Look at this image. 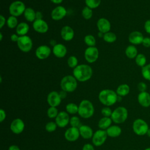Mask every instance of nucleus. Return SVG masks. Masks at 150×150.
<instances>
[{"label": "nucleus", "mask_w": 150, "mask_h": 150, "mask_svg": "<svg viewBox=\"0 0 150 150\" xmlns=\"http://www.w3.org/2000/svg\"><path fill=\"white\" fill-rule=\"evenodd\" d=\"M73 74L77 80L84 82L88 80L91 77L93 70L87 64H80L74 68Z\"/></svg>", "instance_id": "f257e3e1"}, {"label": "nucleus", "mask_w": 150, "mask_h": 150, "mask_svg": "<svg viewBox=\"0 0 150 150\" xmlns=\"http://www.w3.org/2000/svg\"><path fill=\"white\" fill-rule=\"evenodd\" d=\"M98 99L101 104L108 107L114 105L117 101L118 95L112 90L105 89L100 92Z\"/></svg>", "instance_id": "f03ea898"}, {"label": "nucleus", "mask_w": 150, "mask_h": 150, "mask_svg": "<svg viewBox=\"0 0 150 150\" xmlns=\"http://www.w3.org/2000/svg\"><path fill=\"white\" fill-rule=\"evenodd\" d=\"M94 112V108L92 103L88 100H82L79 105L78 110L79 115L85 119L91 117Z\"/></svg>", "instance_id": "7ed1b4c3"}, {"label": "nucleus", "mask_w": 150, "mask_h": 150, "mask_svg": "<svg viewBox=\"0 0 150 150\" xmlns=\"http://www.w3.org/2000/svg\"><path fill=\"white\" fill-rule=\"evenodd\" d=\"M77 87V80L73 76H66L63 77L60 81V87L62 90L66 92H73L76 89Z\"/></svg>", "instance_id": "20e7f679"}, {"label": "nucleus", "mask_w": 150, "mask_h": 150, "mask_svg": "<svg viewBox=\"0 0 150 150\" xmlns=\"http://www.w3.org/2000/svg\"><path fill=\"white\" fill-rule=\"evenodd\" d=\"M128 112L127 109L124 107H118L112 112L111 118L115 124H122L128 118Z\"/></svg>", "instance_id": "39448f33"}, {"label": "nucleus", "mask_w": 150, "mask_h": 150, "mask_svg": "<svg viewBox=\"0 0 150 150\" xmlns=\"http://www.w3.org/2000/svg\"><path fill=\"white\" fill-rule=\"evenodd\" d=\"M149 128L147 122L141 118H137L133 122V131L136 135L138 136H143L146 135Z\"/></svg>", "instance_id": "423d86ee"}, {"label": "nucleus", "mask_w": 150, "mask_h": 150, "mask_svg": "<svg viewBox=\"0 0 150 150\" xmlns=\"http://www.w3.org/2000/svg\"><path fill=\"white\" fill-rule=\"evenodd\" d=\"M26 9L25 5L21 1L13 2L9 7V11L11 16H19L24 13Z\"/></svg>", "instance_id": "0eeeda50"}, {"label": "nucleus", "mask_w": 150, "mask_h": 150, "mask_svg": "<svg viewBox=\"0 0 150 150\" xmlns=\"http://www.w3.org/2000/svg\"><path fill=\"white\" fill-rule=\"evenodd\" d=\"M17 45L19 49L23 52H29L33 46L32 39L28 36H20L17 41Z\"/></svg>", "instance_id": "6e6552de"}, {"label": "nucleus", "mask_w": 150, "mask_h": 150, "mask_svg": "<svg viewBox=\"0 0 150 150\" xmlns=\"http://www.w3.org/2000/svg\"><path fill=\"white\" fill-rule=\"evenodd\" d=\"M106 131L103 129L97 130L93 135L92 142L96 146H101L106 141L107 138Z\"/></svg>", "instance_id": "1a4fd4ad"}, {"label": "nucleus", "mask_w": 150, "mask_h": 150, "mask_svg": "<svg viewBox=\"0 0 150 150\" xmlns=\"http://www.w3.org/2000/svg\"><path fill=\"white\" fill-rule=\"evenodd\" d=\"M99 55L98 50L95 46L87 47L84 52V57L88 63H94L96 62Z\"/></svg>", "instance_id": "9d476101"}, {"label": "nucleus", "mask_w": 150, "mask_h": 150, "mask_svg": "<svg viewBox=\"0 0 150 150\" xmlns=\"http://www.w3.org/2000/svg\"><path fill=\"white\" fill-rule=\"evenodd\" d=\"M70 118L69 114L66 111H60L55 118V122L57 127L60 128L65 127L70 122Z\"/></svg>", "instance_id": "9b49d317"}, {"label": "nucleus", "mask_w": 150, "mask_h": 150, "mask_svg": "<svg viewBox=\"0 0 150 150\" xmlns=\"http://www.w3.org/2000/svg\"><path fill=\"white\" fill-rule=\"evenodd\" d=\"M25 128V124L22 120L20 118H16L13 120L10 125L11 131L15 134H19L22 133Z\"/></svg>", "instance_id": "f8f14e48"}, {"label": "nucleus", "mask_w": 150, "mask_h": 150, "mask_svg": "<svg viewBox=\"0 0 150 150\" xmlns=\"http://www.w3.org/2000/svg\"><path fill=\"white\" fill-rule=\"evenodd\" d=\"M62 101V98L59 95V93L53 91L49 93L47 97V101L50 107H56L58 106Z\"/></svg>", "instance_id": "ddd939ff"}, {"label": "nucleus", "mask_w": 150, "mask_h": 150, "mask_svg": "<svg viewBox=\"0 0 150 150\" xmlns=\"http://www.w3.org/2000/svg\"><path fill=\"white\" fill-rule=\"evenodd\" d=\"M51 53L50 48L46 45H41L39 46L36 51V56L40 60H44L47 59Z\"/></svg>", "instance_id": "4468645a"}, {"label": "nucleus", "mask_w": 150, "mask_h": 150, "mask_svg": "<svg viewBox=\"0 0 150 150\" xmlns=\"http://www.w3.org/2000/svg\"><path fill=\"white\" fill-rule=\"evenodd\" d=\"M80 135L79 128L72 127L69 128L64 133V137L66 139L70 142L76 141Z\"/></svg>", "instance_id": "2eb2a0df"}, {"label": "nucleus", "mask_w": 150, "mask_h": 150, "mask_svg": "<svg viewBox=\"0 0 150 150\" xmlns=\"http://www.w3.org/2000/svg\"><path fill=\"white\" fill-rule=\"evenodd\" d=\"M33 28L36 32L40 33L47 32L49 29L47 23L42 19H36L33 23Z\"/></svg>", "instance_id": "dca6fc26"}, {"label": "nucleus", "mask_w": 150, "mask_h": 150, "mask_svg": "<svg viewBox=\"0 0 150 150\" xmlns=\"http://www.w3.org/2000/svg\"><path fill=\"white\" fill-rule=\"evenodd\" d=\"M66 9L62 6H58L54 8L51 13V17L54 21H59L63 19L66 15Z\"/></svg>", "instance_id": "f3484780"}, {"label": "nucleus", "mask_w": 150, "mask_h": 150, "mask_svg": "<svg viewBox=\"0 0 150 150\" xmlns=\"http://www.w3.org/2000/svg\"><path fill=\"white\" fill-rule=\"evenodd\" d=\"M97 26L100 32H101L102 33L108 32L111 29V24L109 21L103 18L98 20L97 22Z\"/></svg>", "instance_id": "a211bd4d"}, {"label": "nucleus", "mask_w": 150, "mask_h": 150, "mask_svg": "<svg viewBox=\"0 0 150 150\" xmlns=\"http://www.w3.org/2000/svg\"><path fill=\"white\" fill-rule=\"evenodd\" d=\"M144 38L143 35L139 31H133L128 36V40L132 45L142 44Z\"/></svg>", "instance_id": "6ab92c4d"}, {"label": "nucleus", "mask_w": 150, "mask_h": 150, "mask_svg": "<svg viewBox=\"0 0 150 150\" xmlns=\"http://www.w3.org/2000/svg\"><path fill=\"white\" fill-rule=\"evenodd\" d=\"M137 98L138 103L142 107L147 108L150 106V94L147 91L140 92Z\"/></svg>", "instance_id": "aec40b11"}, {"label": "nucleus", "mask_w": 150, "mask_h": 150, "mask_svg": "<svg viewBox=\"0 0 150 150\" xmlns=\"http://www.w3.org/2000/svg\"><path fill=\"white\" fill-rule=\"evenodd\" d=\"M61 36L65 41H70L73 39L74 35L73 29L69 26H64L61 30Z\"/></svg>", "instance_id": "412c9836"}, {"label": "nucleus", "mask_w": 150, "mask_h": 150, "mask_svg": "<svg viewBox=\"0 0 150 150\" xmlns=\"http://www.w3.org/2000/svg\"><path fill=\"white\" fill-rule=\"evenodd\" d=\"M67 53V49L64 45L61 43L56 44L53 48V53L59 58H62L65 56Z\"/></svg>", "instance_id": "4be33fe9"}, {"label": "nucleus", "mask_w": 150, "mask_h": 150, "mask_svg": "<svg viewBox=\"0 0 150 150\" xmlns=\"http://www.w3.org/2000/svg\"><path fill=\"white\" fill-rule=\"evenodd\" d=\"M80 136L84 139H90L93 137V132L91 128L87 125H81L79 128Z\"/></svg>", "instance_id": "5701e85b"}, {"label": "nucleus", "mask_w": 150, "mask_h": 150, "mask_svg": "<svg viewBox=\"0 0 150 150\" xmlns=\"http://www.w3.org/2000/svg\"><path fill=\"white\" fill-rule=\"evenodd\" d=\"M107 135L111 138H116L119 137L121 132V128L118 125H111L106 129Z\"/></svg>", "instance_id": "b1692460"}, {"label": "nucleus", "mask_w": 150, "mask_h": 150, "mask_svg": "<svg viewBox=\"0 0 150 150\" xmlns=\"http://www.w3.org/2000/svg\"><path fill=\"white\" fill-rule=\"evenodd\" d=\"M29 26L25 22H21L19 23L16 27V32L18 35L24 36L29 31Z\"/></svg>", "instance_id": "393cba45"}, {"label": "nucleus", "mask_w": 150, "mask_h": 150, "mask_svg": "<svg viewBox=\"0 0 150 150\" xmlns=\"http://www.w3.org/2000/svg\"><path fill=\"white\" fill-rule=\"evenodd\" d=\"M112 121L111 118L104 117L99 120L98 126L101 129H107L108 127L111 126Z\"/></svg>", "instance_id": "a878e982"}, {"label": "nucleus", "mask_w": 150, "mask_h": 150, "mask_svg": "<svg viewBox=\"0 0 150 150\" xmlns=\"http://www.w3.org/2000/svg\"><path fill=\"white\" fill-rule=\"evenodd\" d=\"M125 53L127 57L130 59L136 57L138 54V50L137 47L134 45L128 46L125 50Z\"/></svg>", "instance_id": "bb28decb"}, {"label": "nucleus", "mask_w": 150, "mask_h": 150, "mask_svg": "<svg viewBox=\"0 0 150 150\" xmlns=\"http://www.w3.org/2000/svg\"><path fill=\"white\" fill-rule=\"evenodd\" d=\"M129 90H130V88L128 84H122L120 85L117 87L116 90V93L118 96L123 97L128 94V93H129Z\"/></svg>", "instance_id": "cd10ccee"}, {"label": "nucleus", "mask_w": 150, "mask_h": 150, "mask_svg": "<svg viewBox=\"0 0 150 150\" xmlns=\"http://www.w3.org/2000/svg\"><path fill=\"white\" fill-rule=\"evenodd\" d=\"M24 16L25 19L29 22H34L36 19V12L35 11L31 8H26L24 12Z\"/></svg>", "instance_id": "c85d7f7f"}, {"label": "nucleus", "mask_w": 150, "mask_h": 150, "mask_svg": "<svg viewBox=\"0 0 150 150\" xmlns=\"http://www.w3.org/2000/svg\"><path fill=\"white\" fill-rule=\"evenodd\" d=\"M135 60L137 65H138L139 67H142L146 64V58L145 56L142 53L138 54L136 57L135 58Z\"/></svg>", "instance_id": "c756f323"}, {"label": "nucleus", "mask_w": 150, "mask_h": 150, "mask_svg": "<svg viewBox=\"0 0 150 150\" xmlns=\"http://www.w3.org/2000/svg\"><path fill=\"white\" fill-rule=\"evenodd\" d=\"M103 39L104 41L108 43H112L117 40V36L114 33L108 32L104 33L103 35Z\"/></svg>", "instance_id": "7c9ffc66"}, {"label": "nucleus", "mask_w": 150, "mask_h": 150, "mask_svg": "<svg viewBox=\"0 0 150 150\" xmlns=\"http://www.w3.org/2000/svg\"><path fill=\"white\" fill-rule=\"evenodd\" d=\"M66 110L67 112L70 114H74L78 112L79 106L73 103H69L66 106Z\"/></svg>", "instance_id": "2f4dec72"}, {"label": "nucleus", "mask_w": 150, "mask_h": 150, "mask_svg": "<svg viewBox=\"0 0 150 150\" xmlns=\"http://www.w3.org/2000/svg\"><path fill=\"white\" fill-rule=\"evenodd\" d=\"M141 74L145 80L150 81V63L142 67Z\"/></svg>", "instance_id": "473e14b6"}, {"label": "nucleus", "mask_w": 150, "mask_h": 150, "mask_svg": "<svg viewBox=\"0 0 150 150\" xmlns=\"http://www.w3.org/2000/svg\"><path fill=\"white\" fill-rule=\"evenodd\" d=\"M6 23H7L8 28H9L12 29L15 27H17V26L18 25L17 18L14 16H11L8 18Z\"/></svg>", "instance_id": "72a5a7b5"}, {"label": "nucleus", "mask_w": 150, "mask_h": 150, "mask_svg": "<svg viewBox=\"0 0 150 150\" xmlns=\"http://www.w3.org/2000/svg\"><path fill=\"white\" fill-rule=\"evenodd\" d=\"M84 42L86 43V44L88 46V47H92V46H94L96 45V39L95 38L91 35H87L84 37Z\"/></svg>", "instance_id": "f704fd0d"}, {"label": "nucleus", "mask_w": 150, "mask_h": 150, "mask_svg": "<svg viewBox=\"0 0 150 150\" xmlns=\"http://www.w3.org/2000/svg\"><path fill=\"white\" fill-rule=\"evenodd\" d=\"M81 14L83 17L86 19H90L93 16V11L92 9L90 8L88 6L84 7L81 12Z\"/></svg>", "instance_id": "c9c22d12"}, {"label": "nucleus", "mask_w": 150, "mask_h": 150, "mask_svg": "<svg viewBox=\"0 0 150 150\" xmlns=\"http://www.w3.org/2000/svg\"><path fill=\"white\" fill-rule=\"evenodd\" d=\"M85 2L87 6L91 9H95L100 5L101 0H85Z\"/></svg>", "instance_id": "e433bc0d"}, {"label": "nucleus", "mask_w": 150, "mask_h": 150, "mask_svg": "<svg viewBox=\"0 0 150 150\" xmlns=\"http://www.w3.org/2000/svg\"><path fill=\"white\" fill-rule=\"evenodd\" d=\"M69 123L72 127H76V128H78L81 125V123H80V120L77 116L71 117L70 119Z\"/></svg>", "instance_id": "4c0bfd02"}, {"label": "nucleus", "mask_w": 150, "mask_h": 150, "mask_svg": "<svg viewBox=\"0 0 150 150\" xmlns=\"http://www.w3.org/2000/svg\"><path fill=\"white\" fill-rule=\"evenodd\" d=\"M59 114L58 110L56 107H50L47 111V115L50 118H56Z\"/></svg>", "instance_id": "58836bf2"}, {"label": "nucleus", "mask_w": 150, "mask_h": 150, "mask_svg": "<svg viewBox=\"0 0 150 150\" xmlns=\"http://www.w3.org/2000/svg\"><path fill=\"white\" fill-rule=\"evenodd\" d=\"M57 125L56 122L53 121H50L47 122L45 125V129L49 132H52L56 129Z\"/></svg>", "instance_id": "ea45409f"}, {"label": "nucleus", "mask_w": 150, "mask_h": 150, "mask_svg": "<svg viewBox=\"0 0 150 150\" xmlns=\"http://www.w3.org/2000/svg\"><path fill=\"white\" fill-rule=\"evenodd\" d=\"M78 63V60L76 57L74 56H71L69 57L67 60L68 66L71 68H75Z\"/></svg>", "instance_id": "a19ab883"}, {"label": "nucleus", "mask_w": 150, "mask_h": 150, "mask_svg": "<svg viewBox=\"0 0 150 150\" xmlns=\"http://www.w3.org/2000/svg\"><path fill=\"white\" fill-rule=\"evenodd\" d=\"M101 114L104 117H111L112 111L111 110V108H109L108 107H104L101 109Z\"/></svg>", "instance_id": "79ce46f5"}, {"label": "nucleus", "mask_w": 150, "mask_h": 150, "mask_svg": "<svg viewBox=\"0 0 150 150\" xmlns=\"http://www.w3.org/2000/svg\"><path fill=\"white\" fill-rule=\"evenodd\" d=\"M137 88H138V90L140 92H144V91H146V90L147 89V86H146V83L141 81L138 84Z\"/></svg>", "instance_id": "37998d69"}, {"label": "nucleus", "mask_w": 150, "mask_h": 150, "mask_svg": "<svg viewBox=\"0 0 150 150\" xmlns=\"http://www.w3.org/2000/svg\"><path fill=\"white\" fill-rule=\"evenodd\" d=\"M144 29L146 33L150 35V19H148L145 22Z\"/></svg>", "instance_id": "c03bdc74"}, {"label": "nucleus", "mask_w": 150, "mask_h": 150, "mask_svg": "<svg viewBox=\"0 0 150 150\" xmlns=\"http://www.w3.org/2000/svg\"><path fill=\"white\" fill-rule=\"evenodd\" d=\"M142 44L145 47H150V38L149 37L144 38L142 42Z\"/></svg>", "instance_id": "a18cd8bd"}, {"label": "nucleus", "mask_w": 150, "mask_h": 150, "mask_svg": "<svg viewBox=\"0 0 150 150\" xmlns=\"http://www.w3.org/2000/svg\"><path fill=\"white\" fill-rule=\"evenodd\" d=\"M6 118V113L3 109L0 110V122H2Z\"/></svg>", "instance_id": "49530a36"}, {"label": "nucleus", "mask_w": 150, "mask_h": 150, "mask_svg": "<svg viewBox=\"0 0 150 150\" xmlns=\"http://www.w3.org/2000/svg\"><path fill=\"white\" fill-rule=\"evenodd\" d=\"M82 150H94V148L91 144H86L83 145Z\"/></svg>", "instance_id": "de8ad7c7"}, {"label": "nucleus", "mask_w": 150, "mask_h": 150, "mask_svg": "<svg viewBox=\"0 0 150 150\" xmlns=\"http://www.w3.org/2000/svg\"><path fill=\"white\" fill-rule=\"evenodd\" d=\"M19 36H18V35L12 34V35H11V40H12V42H17V41H18V39H19Z\"/></svg>", "instance_id": "09e8293b"}, {"label": "nucleus", "mask_w": 150, "mask_h": 150, "mask_svg": "<svg viewBox=\"0 0 150 150\" xmlns=\"http://www.w3.org/2000/svg\"><path fill=\"white\" fill-rule=\"evenodd\" d=\"M0 21H1V25L0 28H2L5 23V18L2 15H0Z\"/></svg>", "instance_id": "8fccbe9b"}, {"label": "nucleus", "mask_w": 150, "mask_h": 150, "mask_svg": "<svg viewBox=\"0 0 150 150\" xmlns=\"http://www.w3.org/2000/svg\"><path fill=\"white\" fill-rule=\"evenodd\" d=\"M8 150H20V148L17 145H12L9 147Z\"/></svg>", "instance_id": "3c124183"}, {"label": "nucleus", "mask_w": 150, "mask_h": 150, "mask_svg": "<svg viewBox=\"0 0 150 150\" xmlns=\"http://www.w3.org/2000/svg\"><path fill=\"white\" fill-rule=\"evenodd\" d=\"M66 93H67V92H66V91H63V90H62V91H60V92L59 93V95H60V97H61L62 99L66 97Z\"/></svg>", "instance_id": "603ef678"}, {"label": "nucleus", "mask_w": 150, "mask_h": 150, "mask_svg": "<svg viewBox=\"0 0 150 150\" xmlns=\"http://www.w3.org/2000/svg\"><path fill=\"white\" fill-rule=\"evenodd\" d=\"M36 19H42V13H41L40 12H36Z\"/></svg>", "instance_id": "864d4df0"}, {"label": "nucleus", "mask_w": 150, "mask_h": 150, "mask_svg": "<svg viewBox=\"0 0 150 150\" xmlns=\"http://www.w3.org/2000/svg\"><path fill=\"white\" fill-rule=\"evenodd\" d=\"M50 1L54 4H60L62 2L63 0H50Z\"/></svg>", "instance_id": "5fc2aeb1"}, {"label": "nucleus", "mask_w": 150, "mask_h": 150, "mask_svg": "<svg viewBox=\"0 0 150 150\" xmlns=\"http://www.w3.org/2000/svg\"><path fill=\"white\" fill-rule=\"evenodd\" d=\"M146 135L148 137H150V128L148 129V130L147 131V133H146Z\"/></svg>", "instance_id": "6e6d98bb"}, {"label": "nucleus", "mask_w": 150, "mask_h": 150, "mask_svg": "<svg viewBox=\"0 0 150 150\" xmlns=\"http://www.w3.org/2000/svg\"><path fill=\"white\" fill-rule=\"evenodd\" d=\"M0 36H1V39H1V40H2V35L1 33H0Z\"/></svg>", "instance_id": "4d7b16f0"}, {"label": "nucleus", "mask_w": 150, "mask_h": 150, "mask_svg": "<svg viewBox=\"0 0 150 150\" xmlns=\"http://www.w3.org/2000/svg\"><path fill=\"white\" fill-rule=\"evenodd\" d=\"M144 150H150V147H148V148H145Z\"/></svg>", "instance_id": "13d9d810"}]
</instances>
